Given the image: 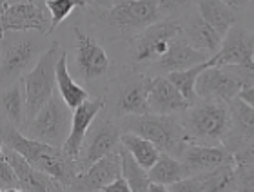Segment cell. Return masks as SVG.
Instances as JSON below:
<instances>
[{
  "label": "cell",
  "instance_id": "obj_1",
  "mask_svg": "<svg viewBox=\"0 0 254 192\" xmlns=\"http://www.w3.org/2000/svg\"><path fill=\"white\" fill-rule=\"evenodd\" d=\"M85 22L104 42H131L138 33L160 20L158 0H111L82 9Z\"/></svg>",
  "mask_w": 254,
  "mask_h": 192
},
{
  "label": "cell",
  "instance_id": "obj_2",
  "mask_svg": "<svg viewBox=\"0 0 254 192\" xmlns=\"http://www.w3.org/2000/svg\"><path fill=\"white\" fill-rule=\"evenodd\" d=\"M153 76L132 67L118 65L107 73V84L102 95L104 114L122 120L134 114H147V95Z\"/></svg>",
  "mask_w": 254,
  "mask_h": 192
},
{
  "label": "cell",
  "instance_id": "obj_3",
  "mask_svg": "<svg viewBox=\"0 0 254 192\" xmlns=\"http://www.w3.org/2000/svg\"><path fill=\"white\" fill-rule=\"evenodd\" d=\"M0 142L11 147L15 152H18L37 171L57 180L64 189L69 187L74 182V178L78 176L74 160L65 158L62 154V149H57V147H51L48 144L27 138L26 134H22L18 129L0 123Z\"/></svg>",
  "mask_w": 254,
  "mask_h": 192
},
{
  "label": "cell",
  "instance_id": "obj_4",
  "mask_svg": "<svg viewBox=\"0 0 254 192\" xmlns=\"http://www.w3.org/2000/svg\"><path fill=\"white\" fill-rule=\"evenodd\" d=\"M37 31H7L0 37V89L22 80L49 48Z\"/></svg>",
  "mask_w": 254,
  "mask_h": 192
},
{
  "label": "cell",
  "instance_id": "obj_5",
  "mask_svg": "<svg viewBox=\"0 0 254 192\" xmlns=\"http://www.w3.org/2000/svg\"><path fill=\"white\" fill-rule=\"evenodd\" d=\"M122 133L138 134L149 140L162 154H169L173 158H180L187 147L186 129L182 125V118L176 114H134L118 120Z\"/></svg>",
  "mask_w": 254,
  "mask_h": 192
},
{
  "label": "cell",
  "instance_id": "obj_6",
  "mask_svg": "<svg viewBox=\"0 0 254 192\" xmlns=\"http://www.w3.org/2000/svg\"><path fill=\"white\" fill-rule=\"evenodd\" d=\"M180 118L189 144L222 145L231 129V109L223 101L198 100L187 107Z\"/></svg>",
  "mask_w": 254,
  "mask_h": 192
},
{
  "label": "cell",
  "instance_id": "obj_7",
  "mask_svg": "<svg viewBox=\"0 0 254 192\" xmlns=\"http://www.w3.org/2000/svg\"><path fill=\"white\" fill-rule=\"evenodd\" d=\"M62 51L64 49L60 48V44L57 40L51 42L49 48L44 51L42 56L38 58L35 67L22 78V82H24V91H26L27 123L31 122L33 118H35V114L55 95V89H57L55 71H57V64H59Z\"/></svg>",
  "mask_w": 254,
  "mask_h": 192
},
{
  "label": "cell",
  "instance_id": "obj_8",
  "mask_svg": "<svg viewBox=\"0 0 254 192\" xmlns=\"http://www.w3.org/2000/svg\"><path fill=\"white\" fill-rule=\"evenodd\" d=\"M71 116H73V111L60 98L59 93H55L48 103L35 114L31 122L24 125L20 133L26 134L27 138L62 149L71 131Z\"/></svg>",
  "mask_w": 254,
  "mask_h": 192
},
{
  "label": "cell",
  "instance_id": "obj_9",
  "mask_svg": "<svg viewBox=\"0 0 254 192\" xmlns=\"http://www.w3.org/2000/svg\"><path fill=\"white\" fill-rule=\"evenodd\" d=\"M182 33L178 20H158L145 27L129 42V65L147 73V69L162 58L173 38Z\"/></svg>",
  "mask_w": 254,
  "mask_h": 192
},
{
  "label": "cell",
  "instance_id": "obj_10",
  "mask_svg": "<svg viewBox=\"0 0 254 192\" xmlns=\"http://www.w3.org/2000/svg\"><path fill=\"white\" fill-rule=\"evenodd\" d=\"M122 138V129L117 120L109 118L107 114L100 112L98 116L93 120L91 127L87 129V134L84 138V144L80 147V152L74 160L76 171L84 172L87 167H91L95 161L109 154L120 145Z\"/></svg>",
  "mask_w": 254,
  "mask_h": 192
},
{
  "label": "cell",
  "instance_id": "obj_11",
  "mask_svg": "<svg viewBox=\"0 0 254 192\" xmlns=\"http://www.w3.org/2000/svg\"><path fill=\"white\" fill-rule=\"evenodd\" d=\"M71 33L74 37V58L80 78L87 84L106 78L111 71V60L104 46L96 42V38L89 37L78 24H71Z\"/></svg>",
  "mask_w": 254,
  "mask_h": 192
},
{
  "label": "cell",
  "instance_id": "obj_12",
  "mask_svg": "<svg viewBox=\"0 0 254 192\" xmlns=\"http://www.w3.org/2000/svg\"><path fill=\"white\" fill-rule=\"evenodd\" d=\"M196 96L200 100H216L231 103L244 89V82L236 65L207 67L196 80Z\"/></svg>",
  "mask_w": 254,
  "mask_h": 192
},
{
  "label": "cell",
  "instance_id": "obj_13",
  "mask_svg": "<svg viewBox=\"0 0 254 192\" xmlns=\"http://www.w3.org/2000/svg\"><path fill=\"white\" fill-rule=\"evenodd\" d=\"M0 31H37L51 37V16L46 4L37 2H13L0 16Z\"/></svg>",
  "mask_w": 254,
  "mask_h": 192
},
{
  "label": "cell",
  "instance_id": "obj_14",
  "mask_svg": "<svg viewBox=\"0 0 254 192\" xmlns=\"http://www.w3.org/2000/svg\"><path fill=\"white\" fill-rule=\"evenodd\" d=\"M122 176V149L118 145L109 154L95 161L84 172L74 178V182L65 187V192H100L102 187Z\"/></svg>",
  "mask_w": 254,
  "mask_h": 192
},
{
  "label": "cell",
  "instance_id": "obj_15",
  "mask_svg": "<svg viewBox=\"0 0 254 192\" xmlns=\"http://www.w3.org/2000/svg\"><path fill=\"white\" fill-rule=\"evenodd\" d=\"M212 67L223 65L254 64V33L247 31L242 24H234L222 40V48L211 56Z\"/></svg>",
  "mask_w": 254,
  "mask_h": 192
},
{
  "label": "cell",
  "instance_id": "obj_16",
  "mask_svg": "<svg viewBox=\"0 0 254 192\" xmlns=\"http://www.w3.org/2000/svg\"><path fill=\"white\" fill-rule=\"evenodd\" d=\"M211 56H207L205 53L201 51H196L194 48H190L189 44L184 40L182 33L176 38H173L169 44V48L165 51V54L162 58H158L151 67L147 69L149 76H165L169 73H175V71H184L189 69V67H194L198 64H203Z\"/></svg>",
  "mask_w": 254,
  "mask_h": 192
},
{
  "label": "cell",
  "instance_id": "obj_17",
  "mask_svg": "<svg viewBox=\"0 0 254 192\" xmlns=\"http://www.w3.org/2000/svg\"><path fill=\"white\" fill-rule=\"evenodd\" d=\"M178 22H180L182 37L190 48L205 53L207 56H214L220 51L223 37L201 18L198 9H189Z\"/></svg>",
  "mask_w": 254,
  "mask_h": 192
},
{
  "label": "cell",
  "instance_id": "obj_18",
  "mask_svg": "<svg viewBox=\"0 0 254 192\" xmlns=\"http://www.w3.org/2000/svg\"><path fill=\"white\" fill-rule=\"evenodd\" d=\"M178 160L189 169L190 176L211 172L225 165H236L234 156L222 145H198L187 144Z\"/></svg>",
  "mask_w": 254,
  "mask_h": 192
},
{
  "label": "cell",
  "instance_id": "obj_19",
  "mask_svg": "<svg viewBox=\"0 0 254 192\" xmlns=\"http://www.w3.org/2000/svg\"><path fill=\"white\" fill-rule=\"evenodd\" d=\"M104 111V100L102 96L93 98V100L84 101L82 105L73 109V116H71V131L65 140V144L62 145V154L69 160H76V156L80 152V147L84 144V138L87 134V129L91 127V123L100 112Z\"/></svg>",
  "mask_w": 254,
  "mask_h": 192
},
{
  "label": "cell",
  "instance_id": "obj_20",
  "mask_svg": "<svg viewBox=\"0 0 254 192\" xmlns=\"http://www.w3.org/2000/svg\"><path fill=\"white\" fill-rule=\"evenodd\" d=\"M231 109V129L223 138L222 145L234 154L238 149L254 142V107L247 105L240 98L229 103Z\"/></svg>",
  "mask_w": 254,
  "mask_h": 192
},
{
  "label": "cell",
  "instance_id": "obj_21",
  "mask_svg": "<svg viewBox=\"0 0 254 192\" xmlns=\"http://www.w3.org/2000/svg\"><path fill=\"white\" fill-rule=\"evenodd\" d=\"M189 107V101L180 95L167 76H153L147 95V112L151 114H178Z\"/></svg>",
  "mask_w": 254,
  "mask_h": 192
},
{
  "label": "cell",
  "instance_id": "obj_22",
  "mask_svg": "<svg viewBox=\"0 0 254 192\" xmlns=\"http://www.w3.org/2000/svg\"><path fill=\"white\" fill-rule=\"evenodd\" d=\"M4 160L13 167L20 187L26 192H59L60 183L51 176L31 167L18 152L4 145Z\"/></svg>",
  "mask_w": 254,
  "mask_h": 192
},
{
  "label": "cell",
  "instance_id": "obj_23",
  "mask_svg": "<svg viewBox=\"0 0 254 192\" xmlns=\"http://www.w3.org/2000/svg\"><path fill=\"white\" fill-rule=\"evenodd\" d=\"M0 123L18 131L27 123L26 91L22 80L0 89Z\"/></svg>",
  "mask_w": 254,
  "mask_h": 192
},
{
  "label": "cell",
  "instance_id": "obj_24",
  "mask_svg": "<svg viewBox=\"0 0 254 192\" xmlns=\"http://www.w3.org/2000/svg\"><path fill=\"white\" fill-rule=\"evenodd\" d=\"M55 82H57V93L60 95L67 107L73 111L78 105H82L84 101L89 100V91L84 89V87L76 84L74 78L69 75V67H67V51L64 49L62 54L59 58V64H57V71H55Z\"/></svg>",
  "mask_w": 254,
  "mask_h": 192
},
{
  "label": "cell",
  "instance_id": "obj_25",
  "mask_svg": "<svg viewBox=\"0 0 254 192\" xmlns=\"http://www.w3.org/2000/svg\"><path fill=\"white\" fill-rule=\"evenodd\" d=\"M194 5L201 18L222 37H225V33L234 24H238V13L231 9L223 0H194Z\"/></svg>",
  "mask_w": 254,
  "mask_h": 192
},
{
  "label": "cell",
  "instance_id": "obj_26",
  "mask_svg": "<svg viewBox=\"0 0 254 192\" xmlns=\"http://www.w3.org/2000/svg\"><path fill=\"white\" fill-rule=\"evenodd\" d=\"M120 145L131 154L132 160L136 161L142 169H145V171H149V169L158 161L160 154H162L149 140L142 138V136H138V134H132V133H122Z\"/></svg>",
  "mask_w": 254,
  "mask_h": 192
},
{
  "label": "cell",
  "instance_id": "obj_27",
  "mask_svg": "<svg viewBox=\"0 0 254 192\" xmlns=\"http://www.w3.org/2000/svg\"><path fill=\"white\" fill-rule=\"evenodd\" d=\"M147 176L153 183L171 185V183H176L180 180L189 178L190 172L178 158H173L169 154H160L158 161L147 171Z\"/></svg>",
  "mask_w": 254,
  "mask_h": 192
},
{
  "label": "cell",
  "instance_id": "obj_28",
  "mask_svg": "<svg viewBox=\"0 0 254 192\" xmlns=\"http://www.w3.org/2000/svg\"><path fill=\"white\" fill-rule=\"evenodd\" d=\"M207 67H212V62L211 58L203 62V64H198L194 67H189V69H184V71H175V73H169V75H165L169 78V82L173 86L180 91V95L189 101V105L196 103V101L200 100L198 96H196V80H198V76L207 69Z\"/></svg>",
  "mask_w": 254,
  "mask_h": 192
},
{
  "label": "cell",
  "instance_id": "obj_29",
  "mask_svg": "<svg viewBox=\"0 0 254 192\" xmlns=\"http://www.w3.org/2000/svg\"><path fill=\"white\" fill-rule=\"evenodd\" d=\"M120 149H122V176L129 183L131 192H149L151 180L147 176V171L142 169L136 161L132 160L131 154L124 149L122 145H120Z\"/></svg>",
  "mask_w": 254,
  "mask_h": 192
},
{
  "label": "cell",
  "instance_id": "obj_30",
  "mask_svg": "<svg viewBox=\"0 0 254 192\" xmlns=\"http://www.w3.org/2000/svg\"><path fill=\"white\" fill-rule=\"evenodd\" d=\"M234 167L225 165L211 172H203V192H231L234 191Z\"/></svg>",
  "mask_w": 254,
  "mask_h": 192
},
{
  "label": "cell",
  "instance_id": "obj_31",
  "mask_svg": "<svg viewBox=\"0 0 254 192\" xmlns=\"http://www.w3.org/2000/svg\"><path fill=\"white\" fill-rule=\"evenodd\" d=\"M93 0H46L44 4L48 7L49 16H51V31L55 33V29L67 18L73 11L84 9L91 4Z\"/></svg>",
  "mask_w": 254,
  "mask_h": 192
},
{
  "label": "cell",
  "instance_id": "obj_32",
  "mask_svg": "<svg viewBox=\"0 0 254 192\" xmlns=\"http://www.w3.org/2000/svg\"><path fill=\"white\" fill-rule=\"evenodd\" d=\"M192 5L194 0H158L160 20H180Z\"/></svg>",
  "mask_w": 254,
  "mask_h": 192
},
{
  "label": "cell",
  "instance_id": "obj_33",
  "mask_svg": "<svg viewBox=\"0 0 254 192\" xmlns=\"http://www.w3.org/2000/svg\"><path fill=\"white\" fill-rule=\"evenodd\" d=\"M234 191L254 192V165L234 167Z\"/></svg>",
  "mask_w": 254,
  "mask_h": 192
},
{
  "label": "cell",
  "instance_id": "obj_34",
  "mask_svg": "<svg viewBox=\"0 0 254 192\" xmlns=\"http://www.w3.org/2000/svg\"><path fill=\"white\" fill-rule=\"evenodd\" d=\"M167 187L171 192H203V180H201V174H194L186 180L171 183Z\"/></svg>",
  "mask_w": 254,
  "mask_h": 192
},
{
  "label": "cell",
  "instance_id": "obj_35",
  "mask_svg": "<svg viewBox=\"0 0 254 192\" xmlns=\"http://www.w3.org/2000/svg\"><path fill=\"white\" fill-rule=\"evenodd\" d=\"M0 187H2V191L13 189V187H20V182H18V178H16L13 167H11L4 158H0Z\"/></svg>",
  "mask_w": 254,
  "mask_h": 192
},
{
  "label": "cell",
  "instance_id": "obj_36",
  "mask_svg": "<svg viewBox=\"0 0 254 192\" xmlns=\"http://www.w3.org/2000/svg\"><path fill=\"white\" fill-rule=\"evenodd\" d=\"M233 156L236 165H254V142L238 149Z\"/></svg>",
  "mask_w": 254,
  "mask_h": 192
},
{
  "label": "cell",
  "instance_id": "obj_37",
  "mask_svg": "<svg viewBox=\"0 0 254 192\" xmlns=\"http://www.w3.org/2000/svg\"><path fill=\"white\" fill-rule=\"evenodd\" d=\"M100 192H131V187H129V183H127L126 178L120 176L118 180H115V182L109 183V185L102 187Z\"/></svg>",
  "mask_w": 254,
  "mask_h": 192
},
{
  "label": "cell",
  "instance_id": "obj_38",
  "mask_svg": "<svg viewBox=\"0 0 254 192\" xmlns=\"http://www.w3.org/2000/svg\"><path fill=\"white\" fill-rule=\"evenodd\" d=\"M238 98L242 101H245L247 105L254 107V87H245L238 93Z\"/></svg>",
  "mask_w": 254,
  "mask_h": 192
},
{
  "label": "cell",
  "instance_id": "obj_39",
  "mask_svg": "<svg viewBox=\"0 0 254 192\" xmlns=\"http://www.w3.org/2000/svg\"><path fill=\"white\" fill-rule=\"evenodd\" d=\"M223 2H225V4H227L231 9L236 11V13H242V11H244L247 5H249L251 0H223Z\"/></svg>",
  "mask_w": 254,
  "mask_h": 192
},
{
  "label": "cell",
  "instance_id": "obj_40",
  "mask_svg": "<svg viewBox=\"0 0 254 192\" xmlns=\"http://www.w3.org/2000/svg\"><path fill=\"white\" fill-rule=\"evenodd\" d=\"M149 192H171L167 185H162V183H153L149 185Z\"/></svg>",
  "mask_w": 254,
  "mask_h": 192
},
{
  "label": "cell",
  "instance_id": "obj_41",
  "mask_svg": "<svg viewBox=\"0 0 254 192\" xmlns=\"http://www.w3.org/2000/svg\"><path fill=\"white\" fill-rule=\"evenodd\" d=\"M7 7H9V0H0V16L4 15Z\"/></svg>",
  "mask_w": 254,
  "mask_h": 192
},
{
  "label": "cell",
  "instance_id": "obj_42",
  "mask_svg": "<svg viewBox=\"0 0 254 192\" xmlns=\"http://www.w3.org/2000/svg\"><path fill=\"white\" fill-rule=\"evenodd\" d=\"M15 2H37V4H44L46 0H15ZM93 2H100V0H93Z\"/></svg>",
  "mask_w": 254,
  "mask_h": 192
},
{
  "label": "cell",
  "instance_id": "obj_43",
  "mask_svg": "<svg viewBox=\"0 0 254 192\" xmlns=\"http://www.w3.org/2000/svg\"><path fill=\"white\" fill-rule=\"evenodd\" d=\"M2 192H26L22 187H13V189H5V191H2Z\"/></svg>",
  "mask_w": 254,
  "mask_h": 192
},
{
  "label": "cell",
  "instance_id": "obj_44",
  "mask_svg": "<svg viewBox=\"0 0 254 192\" xmlns=\"http://www.w3.org/2000/svg\"><path fill=\"white\" fill-rule=\"evenodd\" d=\"M0 158H4V144L0 142Z\"/></svg>",
  "mask_w": 254,
  "mask_h": 192
},
{
  "label": "cell",
  "instance_id": "obj_45",
  "mask_svg": "<svg viewBox=\"0 0 254 192\" xmlns=\"http://www.w3.org/2000/svg\"><path fill=\"white\" fill-rule=\"evenodd\" d=\"M59 192H65V191H64V187H62V185H60V187H59Z\"/></svg>",
  "mask_w": 254,
  "mask_h": 192
},
{
  "label": "cell",
  "instance_id": "obj_46",
  "mask_svg": "<svg viewBox=\"0 0 254 192\" xmlns=\"http://www.w3.org/2000/svg\"><path fill=\"white\" fill-rule=\"evenodd\" d=\"M231 192H238V191H231Z\"/></svg>",
  "mask_w": 254,
  "mask_h": 192
},
{
  "label": "cell",
  "instance_id": "obj_47",
  "mask_svg": "<svg viewBox=\"0 0 254 192\" xmlns=\"http://www.w3.org/2000/svg\"><path fill=\"white\" fill-rule=\"evenodd\" d=\"M0 37H2V31H0Z\"/></svg>",
  "mask_w": 254,
  "mask_h": 192
}]
</instances>
